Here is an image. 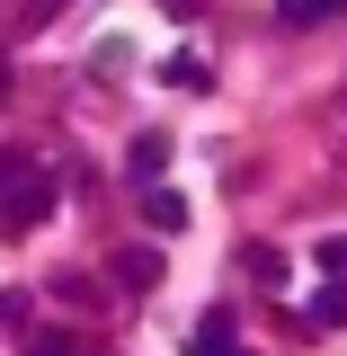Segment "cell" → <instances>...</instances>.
Instances as JSON below:
<instances>
[{"label":"cell","mask_w":347,"mask_h":356,"mask_svg":"<svg viewBox=\"0 0 347 356\" xmlns=\"http://www.w3.org/2000/svg\"><path fill=\"white\" fill-rule=\"evenodd\" d=\"M45 214H54V178L27 170V161H0V222L27 232V222H45Z\"/></svg>","instance_id":"6da1fadb"},{"label":"cell","mask_w":347,"mask_h":356,"mask_svg":"<svg viewBox=\"0 0 347 356\" xmlns=\"http://www.w3.org/2000/svg\"><path fill=\"white\" fill-rule=\"evenodd\" d=\"M187 356H241V330H232L223 312H205V321L187 330Z\"/></svg>","instance_id":"7a4b0ae2"},{"label":"cell","mask_w":347,"mask_h":356,"mask_svg":"<svg viewBox=\"0 0 347 356\" xmlns=\"http://www.w3.org/2000/svg\"><path fill=\"white\" fill-rule=\"evenodd\" d=\"M125 170H134V178H161V170H170V134H134Z\"/></svg>","instance_id":"3957f363"},{"label":"cell","mask_w":347,"mask_h":356,"mask_svg":"<svg viewBox=\"0 0 347 356\" xmlns=\"http://www.w3.org/2000/svg\"><path fill=\"white\" fill-rule=\"evenodd\" d=\"M143 214H152V232H187V196H178V187H152Z\"/></svg>","instance_id":"277c9868"},{"label":"cell","mask_w":347,"mask_h":356,"mask_svg":"<svg viewBox=\"0 0 347 356\" xmlns=\"http://www.w3.org/2000/svg\"><path fill=\"white\" fill-rule=\"evenodd\" d=\"M116 276H125L134 294H152V285H161V250H125V259H116Z\"/></svg>","instance_id":"5b68a950"},{"label":"cell","mask_w":347,"mask_h":356,"mask_svg":"<svg viewBox=\"0 0 347 356\" xmlns=\"http://www.w3.org/2000/svg\"><path fill=\"white\" fill-rule=\"evenodd\" d=\"M347 0H276V18H285V27H321V18H339Z\"/></svg>","instance_id":"8992f818"},{"label":"cell","mask_w":347,"mask_h":356,"mask_svg":"<svg viewBox=\"0 0 347 356\" xmlns=\"http://www.w3.org/2000/svg\"><path fill=\"white\" fill-rule=\"evenodd\" d=\"M303 321H312V330H339V321H347V285H321Z\"/></svg>","instance_id":"52a82bcc"},{"label":"cell","mask_w":347,"mask_h":356,"mask_svg":"<svg viewBox=\"0 0 347 356\" xmlns=\"http://www.w3.org/2000/svg\"><path fill=\"white\" fill-rule=\"evenodd\" d=\"M250 276H259L267 294H276V285H285V250H250Z\"/></svg>","instance_id":"ba28073f"},{"label":"cell","mask_w":347,"mask_h":356,"mask_svg":"<svg viewBox=\"0 0 347 356\" xmlns=\"http://www.w3.org/2000/svg\"><path fill=\"white\" fill-rule=\"evenodd\" d=\"M312 259H321V276H347V232H330V241H321Z\"/></svg>","instance_id":"9c48e42d"},{"label":"cell","mask_w":347,"mask_h":356,"mask_svg":"<svg viewBox=\"0 0 347 356\" xmlns=\"http://www.w3.org/2000/svg\"><path fill=\"white\" fill-rule=\"evenodd\" d=\"M27 356H81V348H72L63 330H36V348H27Z\"/></svg>","instance_id":"30bf717a"},{"label":"cell","mask_w":347,"mask_h":356,"mask_svg":"<svg viewBox=\"0 0 347 356\" xmlns=\"http://www.w3.org/2000/svg\"><path fill=\"white\" fill-rule=\"evenodd\" d=\"M0 98H9V63H0Z\"/></svg>","instance_id":"8fae6325"}]
</instances>
